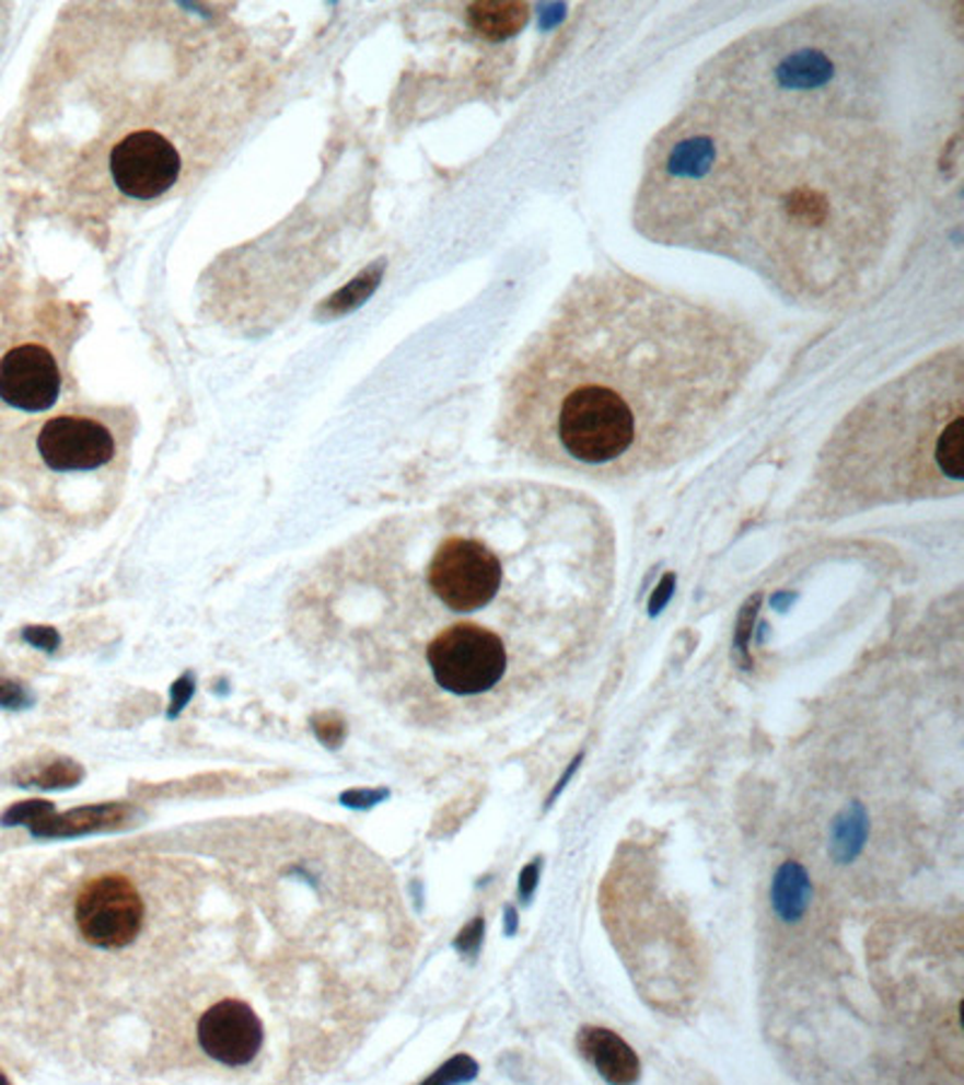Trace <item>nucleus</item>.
Listing matches in <instances>:
<instances>
[{
  "instance_id": "11",
  "label": "nucleus",
  "mask_w": 964,
  "mask_h": 1085,
  "mask_svg": "<svg viewBox=\"0 0 964 1085\" xmlns=\"http://www.w3.org/2000/svg\"><path fill=\"white\" fill-rule=\"evenodd\" d=\"M808 898H811V880H808L803 866L799 864L783 866L775 880V890H771V900H775V908L781 920L787 922L801 920Z\"/></svg>"
},
{
  "instance_id": "16",
  "label": "nucleus",
  "mask_w": 964,
  "mask_h": 1085,
  "mask_svg": "<svg viewBox=\"0 0 964 1085\" xmlns=\"http://www.w3.org/2000/svg\"><path fill=\"white\" fill-rule=\"evenodd\" d=\"M314 729L318 734L321 741H324L328 748H336L340 741H342V734H345V726L338 717H328V714H324V717H318L314 719Z\"/></svg>"
},
{
  "instance_id": "25",
  "label": "nucleus",
  "mask_w": 964,
  "mask_h": 1085,
  "mask_svg": "<svg viewBox=\"0 0 964 1085\" xmlns=\"http://www.w3.org/2000/svg\"><path fill=\"white\" fill-rule=\"evenodd\" d=\"M5 1081H8V1078L3 1076V1073H0V1083H5Z\"/></svg>"
},
{
  "instance_id": "7",
  "label": "nucleus",
  "mask_w": 964,
  "mask_h": 1085,
  "mask_svg": "<svg viewBox=\"0 0 964 1085\" xmlns=\"http://www.w3.org/2000/svg\"><path fill=\"white\" fill-rule=\"evenodd\" d=\"M61 393V367L42 343H18L0 355V401L20 413H44Z\"/></svg>"
},
{
  "instance_id": "8",
  "label": "nucleus",
  "mask_w": 964,
  "mask_h": 1085,
  "mask_svg": "<svg viewBox=\"0 0 964 1085\" xmlns=\"http://www.w3.org/2000/svg\"><path fill=\"white\" fill-rule=\"evenodd\" d=\"M42 461L58 473H85L106 466L114 459L109 427L82 415H58L46 420L37 435Z\"/></svg>"
},
{
  "instance_id": "12",
  "label": "nucleus",
  "mask_w": 964,
  "mask_h": 1085,
  "mask_svg": "<svg viewBox=\"0 0 964 1085\" xmlns=\"http://www.w3.org/2000/svg\"><path fill=\"white\" fill-rule=\"evenodd\" d=\"M866 840V826L861 816H851L844 820V826L837 828L835 832V856L839 862H849V858L861 850V844Z\"/></svg>"
},
{
  "instance_id": "24",
  "label": "nucleus",
  "mask_w": 964,
  "mask_h": 1085,
  "mask_svg": "<svg viewBox=\"0 0 964 1085\" xmlns=\"http://www.w3.org/2000/svg\"><path fill=\"white\" fill-rule=\"evenodd\" d=\"M516 932V912L514 908H507V934Z\"/></svg>"
},
{
  "instance_id": "2",
  "label": "nucleus",
  "mask_w": 964,
  "mask_h": 1085,
  "mask_svg": "<svg viewBox=\"0 0 964 1085\" xmlns=\"http://www.w3.org/2000/svg\"><path fill=\"white\" fill-rule=\"evenodd\" d=\"M762 357L745 319L627 270L559 297L511 367L499 437L535 466L644 478L709 442Z\"/></svg>"
},
{
  "instance_id": "20",
  "label": "nucleus",
  "mask_w": 964,
  "mask_h": 1085,
  "mask_svg": "<svg viewBox=\"0 0 964 1085\" xmlns=\"http://www.w3.org/2000/svg\"><path fill=\"white\" fill-rule=\"evenodd\" d=\"M0 705L5 707H22L27 705L25 693L15 683H0Z\"/></svg>"
},
{
  "instance_id": "5",
  "label": "nucleus",
  "mask_w": 964,
  "mask_h": 1085,
  "mask_svg": "<svg viewBox=\"0 0 964 1085\" xmlns=\"http://www.w3.org/2000/svg\"><path fill=\"white\" fill-rule=\"evenodd\" d=\"M76 924L94 948H126L142 926V900L124 876H100L80 892Z\"/></svg>"
},
{
  "instance_id": "4",
  "label": "nucleus",
  "mask_w": 964,
  "mask_h": 1085,
  "mask_svg": "<svg viewBox=\"0 0 964 1085\" xmlns=\"http://www.w3.org/2000/svg\"><path fill=\"white\" fill-rule=\"evenodd\" d=\"M425 663L432 683L449 697H509L535 688L516 654L497 632L471 625H442L425 644Z\"/></svg>"
},
{
  "instance_id": "23",
  "label": "nucleus",
  "mask_w": 964,
  "mask_h": 1085,
  "mask_svg": "<svg viewBox=\"0 0 964 1085\" xmlns=\"http://www.w3.org/2000/svg\"><path fill=\"white\" fill-rule=\"evenodd\" d=\"M10 15H13V8L5 5V3H0V51H3V46H5V39H8V30H10Z\"/></svg>"
},
{
  "instance_id": "1",
  "label": "nucleus",
  "mask_w": 964,
  "mask_h": 1085,
  "mask_svg": "<svg viewBox=\"0 0 964 1085\" xmlns=\"http://www.w3.org/2000/svg\"><path fill=\"white\" fill-rule=\"evenodd\" d=\"M883 64L873 34L829 15L731 46L653 138L637 228L795 295L841 292L883 256L907 188Z\"/></svg>"
},
{
  "instance_id": "14",
  "label": "nucleus",
  "mask_w": 964,
  "mask_h": 1085,
  "mask_svg": "<svg viewBox=\"0 0 964 1085\" xmlns=\"http://www.w3.org/2000/svg\"><path fill=\"white\" fill-rule=\"evenodd\" d=\"M80 780V770L70 762H56V765L42 770L39 774H32L30 780H22L20 784L25 786H39V789H58V786H70Z\"/></svg>"
},
{
  "instance_id": "9",
  "label": "nucleus",
  "mask_w": 964,
  "mask_h": 1085,
  "mask_svg": "<svg viewBox=\"0 0 964 1085\" xmlns=\"http://www.w3.org/2000/svg\"><path fill=\"white\" fill-rule=\"evenodd\" d=\"M198 1042L210 1059L224 1066H244L254 1061L264 1044V1025L242 1001H220L198 1023Z\"/></svg>"
},
{
  "instance_id": "6",
  "label": "nucleus",
  "mask_w": 964,
  "mask_h": 1085,
  "mask_svg": "<svg viewBox=\"0 0 964 1085\" xmlns=\"http://www.w3.org/2000/svg\"><path fill=\"white\" fill-rule=\"evenodd\" d=\"M116 188L136 200H152L170 191L182 174V154L158 130H133L109 152Z\"/></svg>"
},
{
  "instance_id": "15",
  "label": "nucleus",
  "mask_w": 964,
  "mask_h": 1085,
  "mask_svg": "<svg viewBox=\"0 0 964 1085\" xmlns=\"http://www.w3.org/2000/svg\"><path fill=\"white\" fill-rule=\"evenodd\" d=\"M475 1073H478V1066H475V1061L471 1057H456L454 1061H449V1064L442 1069V1071H437L434 1076L430 1078V1083H461V1081H471L475 1078Z\"/></svg>"
},
{
  "instance_id": "21",
  "label": "nucleus",
  "mask_w": 964,
  "mask_h": 1085,
  "mask_svg": "<svg viewBox=\"0 0 964 1085\" xmlns=\"http://www.w3.org/2000/svg\"><path fill=\"white\" fill-rule=\"evenodd\" d=\"M381 796L384 794H379V792H348L342 796V804L350 806V808H367V806L376 804Z\"/></svg>"
},
{
  "instance_id": "18",
  "label": "nucleus",
  "mask_w": 964,
  "mask_h": 1085,
  "mask_svg": "<svg viewBox=\"0 0 964 1085\" xmlns=\"http://www.w3.org/2000/svg\"><path fill=\"white\" fill-rule=\"evenodd\" d=\"M538 876H541V858H535L533 864H529V866L523 868V872H521L519 892H521L523 902H529V900H531L533 890H535V884H538Z\"/></svg>"
},
{
  "instance_id": "22",
  "label": "nucleus",
  "mask_w": 964,
  "mask_h": 1085,
  "mask_svg": "<svg viewBox=\"0 0 964 1085\" xmlns=\"http://www.w3.org/2000/svg\"><path fill=\"white\" fill-rule=\"evenodd\" d=\"M190 693H194V681H190V678H182V681H178V683L174 685V690H172V695H174V705H172V712H170L172 717H174V714H178V709H182V707L186 705Z\"/></svg>"
},
{
  "instance_id": "17",
  "label": "nucleus",
  "mask_w": 964,
  "mask_h": 1085,
  "mask_svg": "<svg viewBox=\"0 0 964 1085\" xmlns=\"http://www.w3.org/2000/svg\"><path fill=\"white\" fill-rule=\"evenodd\" d=\"M483 934H485L483 920H475L473 924H468L466 928H463V934L456 938V948L463 950V953H475V950L480 948Z\"/></svg>"
},
{
  "instance_id": "19",
  "label": "nucleus",
  "mask_w": 964,
  "mask_h": 1085,
  "mask_svg": "<svg viewBox=\"0 0 964 1085\" xmlns=\"http://www.w3.org/2000/svg\"><path fill=\"white\" fill-rule=\"evenodd\" d=\"M25 637H27V642L37 644V647H42L46 651H54L58 647V635L49 627H32L25 632Z\"/></svg>"
},
{
  "instance_id": "13",
  "label": "nucleus",
  "mask_w": 964,
  "mask_h": 1085,
  "mask_svg": "<svg viewBox=\"0 0 964 1085\" xmlns=\"http://www.w3.org/2000/svg\"><path fill=\"white\" fill-rule=\"evenodd\" d=\"M374 285H376V276L372 273V276H362V278H357L352 280L348 288L340 290L338 295H333L330 300H328V309L330 312H336V314H342V312H348V309L357 307L360 302H364L369 292L374 290Z\"/></svg>"
},
{
  "instance_id": "3",
  "label": "nucleus",
  "mask_w": 964,
  "mask_h": 1085,
  "mask_svg": "<svg viewBox=\"0 0 964 1085\" xmlns=\"http://www.w3.org/2000/svg\"><path fill=\"white\" fill-rule=\"evenodd\" d=\"M964 355L940 350L844 417L817 461L813 505L856 511L960 495Z\"/></svg>"
},
{
  "instance_id": "10",
  "label": "nucleus",
  "mask_w": 964,
  "mask_h": 1085,
  "mask_svg": "<svg viewBox=\"0 0 964 1085\" xmlns=\"http://www.w3.org/2000/svg\"><path fill=\"white\" fill-rule=\"evenodd\" d=\"M577 1042L581 1054L608 1083H635L639 1078V1059L623 1037L603 1028H584Z\"/></svg>"
}]
</instances>
